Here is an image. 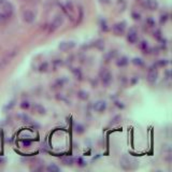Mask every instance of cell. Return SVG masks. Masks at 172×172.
<instances>
[{
  "label": "cell",
  "instance_id": "cell-19",
  "mask_svg": "<svg viewBox=\"0 0 172 172\" xmlns=\"http://www.w3.org/2000/svg\"><path fill=\"white\" fill-rule=\"evenodd\" d=\"M62 164H65L66 166H72L73 163H74V159L72 157H66V158H62Z\"/></svg>",
  "mask_w": 172,
  "mask_h": 172
},
{
  "label": "cell",
  "instance_id": "cell-29",
  "mask_svg": "<svg viewBox=\"0 0 172 172\" xmlns=\"http://www.w3.org/2000/svg\"><path fill=\"white\" fill-rule=\"evenodd\" d=\"M140 46H141V49L145 53L147 52V50H149V44H147V42H145V41H143V42L141 43V45H140Z\"/></svg>",
  "mask_w": 172,
  "mask_h": 172
},
{
  "label": "cell",
  "instance_id": "cell-4",
  "mask_svg": "<svg viewBox=\"0 0 172 172\" xmlns=\"http://www.w3.org/2000/svg\"><path fill=\"white\" fill-rule=\"evenodd\" d=\"M64 24V16L61 14H58L56 15V16L54 17V19H53V22L51 23V26H50V31H54L56 30L57 28H59V27L61 26Z\"/></svg>",
  "mask_w": 172,
  "mask_h": 172
},
{
  "label": "cell",
  "instance_id": "cell-24",
  "mask_svg": "<svg viewBox=\"0 0 172 172\" xmlns=\"http://www.w3.org/2000/svg\"><path fill=\"white\" fill-rule=\"evenodd\" d=\"M168 64H169V61H168L167 59H161V60H158L156 65L159 67H166Z\"/></svg>",
  "mask_w": 172,
  "mask_h": 172
},
{
  "label": "cell",
  "instance_id": "cell-1",
  "mask_svg": "<svg viewBox=\"0 0 172 172\" xmlns=\"http://www.w3.org/2000/svg\"><path fill=\"white\" fill-rule=\"evenodd\" d=\"M14 8L8 0H0V19H8L13 15Z\"/></svg>",
  "mask_w": 172,
  "mask_h": 172
},
{
  "label": "cell",
  "instance_id": "cell-33",
  "mask_svg": "<svg viewBox=\"0 0 172 172\" xmlns=\"http://www.w3.org/2000/svg\"><path fill=\"white\" fill-rule=\"evenodd\" d=\"M101 28L103 29L104 31H106V30H108V26H106V21L101 22Z\"/></svg>",
  "mask_w": 172,
  "mask_h": 172
},
{
  "label": "cell",
  "instance_id": "cell-30",
  "mask_svg": "<svg viewBox=\"0 0 172 172\" xmlns=\"http://www.w3.org/2000/svg\"><path fill=\"white\" fill-rule=\"evenodd\" d=\"M146 24H147L150 27H154L155 26V21H154L153 19H146Z\"/></svg>",
  "mask_w": 172,
  "mask_h": 172
},
{
  "label": "cell",
  "instance_id": "cell-28",
  "mask_svg": "<svg viewBox=\"0 0 172 172\" xmlns=\"http://www.w3.org/2000/svg\"><path fill=\"white\" fill-rule=\"evenodd\" d=\"M168 16L169 15L167 14V13H164V14L160 15V24H165L166 22L168 21Z\"/></svg>",
  "mask_w": 172,
  "mask_h": 172
},
{
  "label": "cell",
  "instance_id": "cell-15",
  "mask_svg": "<svg viewBox=\"0 0 172 172\" xmlns=\"http://www.w3.org/2000/svg\"><path fill=\"white\" fill-rule=\"evenodd\" d=\"M17 117H19V120H21L22 122H24V123H30L31 122V117L28 115V114H26V113H19V114H17Z\"/></svg>",
  "mask_w": 172,
  "mask_h": 172
},
{
  "label": "cell",
  "instance_id": "cell-8",
  "mask_svg": "<svg viewBox=\"0 0 172 172\" xmlns=\"http://www.w3.org/2000/svg\"><path fill=\"white\" fill-rule=\"evenodd\" d=\"M74 46H76V43L73 41H62V42L59 43L58 49L62 52H67L69 50H72Z\"/></svg>",
  "mask_w": 172,
  "mask_h": 172
},
{
  "label": "cell",
  "instance_id": "cell-18",
  "mask_svg": "<svg viewBox=\"0 0 172 172\" xmlns=\"http://www.w3.org/2000/svg\"><path fill=\"white\" fill-rule=\"evenodd\" d=\"M15 102H16V100L15 99H13V100H11V101H9L7 103V106L3 108V110L5 111H10V110H12V109L14 108V106H15Z\"/></svg>",
  "mask_w": 172,
  "mask_h": 172
},
{
  "label": "cell",
  "instance_id": "cell-39",
  "mask_svg": "<svg viewBox=\"0 0 172 172\" xmlns=\"http://www.w3.org/2000/svg\"><path fill=\"white\" fill-rule=\"evenodd\" d=\"M137 80H138V79H133V80L131 81V83H132V84H134V83L137 82Z\"/></svg>",
  "mask_w": 172,
  "mask_h": 172
},
{
  "label": "cell",
  "instance_id": "cell-16",
  "mask_svg": "<svg viewBox=\"0 0 172 172\" xmlns=\"http://www.w3.org/2000/svg\"><path fill=\"white\" fill-rule=\"evenodd\" d=\"M78 97L81 100H87L88 99V93L85 92V90H79L78 92Z\"/></svg>",
  "mask_w": 172,
  "mask_h": 172
},
{
  "label": "cell",
  "instance_id": "cell-26",
  "mask_svg": "<svg viewBox=\"0 0 172 172\" xmlns=\"http://www.w3.org/2000/svg\"><path fill=\"white\" fill-rule=\"evenodd\" d=\"M76 163H78V165L80 166V167H85V166H86V161L81 157L76 158Z\"/></svg>",
  "mask_w": 172,
  "mask_h": 172
},
{
  "label": "cell",
  "instance_id": "cell-34",
  "mask_svg": "<svg viewBox=\"0 0 172 172\" xmlns=\"http://www.w3.org/2000/svg\"><path fill=\"white\" fill-rule=\"evenodd\" d=\"M154 35H155V37H156V38H157V39H160V38H161L160 31H159V30H157V31H156V32H154Z\"/></svg>",
  "mask_w": 172,
  "mask_h": 172
},
{
  "label": "cell",
  "instance_id": "cell-14",
  "mask_svg": "<svg viewBox=\"0 0 172 172\" xmlns=\"http://www.w3.org/2000/svg\"><path fill=\"white\" fill-rule=\"evenodd\" d=\"M128 62H129V60H128V58L126 56H122L120 58H118L117 60H116V65H117L118 67H125V66H127Z\"/></svg>",
  "mask_w": 172,
  "mask_h": 172
},
{
  "label": "cell",
  "instance_id": "cell-23",
  "mask_svg": "<svg viewBox=\"0 0 172 172\" xmlns=\"http://www.w3.org/2000/svg\"><path fill=\"white\" fill-rule=\"evenodd\" d=\"M132 64H134L136 66H143L144 61L142 60L141 58H138V57H136V58L132 59Z\"/></svg>",
  "mask_w": 172,
  "mask_h": 172
},
{
  "label": "cell",
  "instance_id": "cell-12",
  "mask_svg": "<svg viewBox=\"0 0 172 172\" xmlns=\"http://www.w3.org/2000/svg\"><path fill=\"white\" fill-rule=\"evenodd\" d=\"M158 1L157 0H146L144 2V7H146L149 10H152V11H155V10L158 9Z\"/></svg>",
  "mask_w": 172,
  "mask_h": 172
},
{
  "label": "cell",
  "instance_id": "cell-31",
  "mask_svg": "<svg viewBox=\"0 0 172 172\" xmlns=\"http://www.w3.org/2000/svg\"><path fill=\"white\" fill-rule=\"evenodd\" d=\"M132 19H136V21H139V19H140V14H139V13H136V12H133V13H132Z\"/></svg>",
  "mask_w": 172,
  "mask_h": 172
},
{
  "label": "cell",
  "instance_id": "cell-21",
  "mask_svg": "<svg viewBox=\"0 0 172 172\" xmlns=\"http://www.w3.org/2000/svg\"><path fill=\"white\" fill-rule=\"evenodd\" d=\"M120 120H122V116L120 115L114 116V117L111 120V122H110V125H116V124H118V123L120 122Z\"/></svg>",
  "mask_w": 172,
  "mask_h": 172
},
{
  "label": "cell",
  "instance_id": "cell-6",
  "mask_svg": "<svg viewBox=\"0 0 172 172\" xmlns=\"http://www.w3.org/2000/svg\"><path fill=\"white\" fill-rule=\"evenodd\" d=\"M113 32L115 33L116 35H122L125 33L126 30V23L125 22H120V23H116L115 25L112 28Z\"/></svg>",
  "mask_w": 172,
  "mask_h": 172
},
{
  "label": "cell",
  "instance_id": "cell-32",
  "mask_svg": "<svg viewBox=\"0 0 172 172\" xmlns=\"http://www.w3.org/2000/svg\"><path fill=\"white\" fill-rule=\"evenodd\" d=\"M22 142H23V144L25 146H30L31 145V141H30V140H22Z\"/></svg>",
  "mask_w": 172,
  "mask_h": 172
},
{
  "label": "cell",
  "instance_id": "cell-7",
  "mask_svg": "<svg viewBox=\"0 0 172 172\" xmlns=\"http://www.w3.org/2000/svg\"><path fill=\"white\" fill-rule=\"evenodd\" d=\"M157 76H158V71L156 69V66H152L149 69V72H147V81L153 84L157 80Z\"/></svg>",
  "mask_w": 172,
  "mask_h": 172
},
{
  "label": "cell",
  "instance_id": "cell-22",
  "mask_svg": "<svg viewBox=\"0 0 172 172\" xmlns=\"http://www.w3.org/2000/svg\"><path fill=\"white\" fill-rule=\"evenodd\" d=\"M74 131L78 132V133H83L84 132V127L81 124H76L74 125Z\"/></svg>",
  "mask_w": 172,
  "mask_h": 172
},
{
  "label": "cell",
  "instance_id": "cell-3",
  "mask_svg": "<svg viewBox=\"0 0 172 172\" xmlns=\"http://www.w3.org/2000/svg\"><path fill=\"white\" fill-rule=\"evenodd\" d=\"M100 78H101V82L104 86H109L112 82V74L110 71H108L106 69H103V71L100 72Z\"/></svg>",
  "mask_w": 172,
  "mask_h": 172
},
{
  "label": "cell",
  "instance_id": "cell-27",
  "mask_svg": "<svg viewBox=\"0 0 172 172\" xmlns=\"http://www.w3.org/2000/svg\"><path fill=\"white\" fill-rule=\"evenodd\" d=\"M29 106H30V103H29L28 101H22L21 108L23 109V110H27V109H29Z\"/></svg>",
  "mask_w": 172,
  "mask_h": 172
},
{
  "label": "cell",
  "instance_id": "cell-2",
  "mask_svg": "<svg viewBox=\"0 0 172 172\" xmlns=\"http://www.w3.org/2000/svg\"><path fill=\"white\" fill-rule=\"evenodd\" d=\"M120 167L124 170H136L138 168V161L128 155H123L120 160Z\"/></svg>",
  "mask_w": 172,
  "mask_h": 172
},
{
  "label": "cell",
  "instance_id": "cell-11",
  "mask_svg": "<svg viewBox=\"0 0 172 172\" xmlns=\"http://www.w3.org/2000/svg\"><path fill=\"white\" fill-rule=\"evenodd\" d=\"M106 101H103V100H99V101L95 102V104H94L95 111L101 113V112L106 111Z\"/></svg>",
  "mask_w": 172,
  "mask_h": 172
},
{
  "label": "cell",
  "instance_id": "cell-9",
  "mask_svg": "<svg viewBox=\"0 0 172 172\" xmlns=\"http://www.w3.org/2000/svg\"><path fill=\"white\" fill-rule=\"evenodd\" d=\"M23 19H24V21L26 22V23L31 24V23H33V22H35V13H33L32 11H29V10H27V11H25L23 13Z\"/></svg>",
  "mask_w": 172,
  "mask_h": 172
},
{
  "label": "cell",
  "instance_id": "cell-35",
  "mask_svg": "<svg viewBox=\"0 0 172 172\" xmlns=\"http://www.w3.org/2000/svg\"><path fill=\"white\" fill-rule=\"evenodd\" d=\"M5 163V158L0 157V165H3Z\"/></svg>",
  "mask_w": 172,
  "mask_h": 172
},
{
  "label": "cell",
  "instance_id": "cell-38",
  "mask_svg": "<svg viewBox=\"0 0 172 172\" xmlns=\"http://www.w3.org/2000/svg\"><path fill=\"white\" fill-rule=\"evenodd\" d=\"M166 76H167V79H169V76H170V72H169V71H166Z\"/></svg>",
  "mask_w": 172,
  "mask_h": 172
},
{
  "label": "cell",
  "instance_id": "cell-17",
  "mask_svg": "<svg viewBox=\"0 0 172 172\" xmlns=\"http://www.w3.org/2000/svg\"><path fill=\"white\" fill-rule=\"evenodd\" d=\"M46 170L50 172H59L60 171V168L58 166H56L55 164H51L50 166H47L46 167Z\"/></svg>",
  "mask_w": 172,
  "mask_h": 172
},
{
  "label": "cell",
  "instance_id": "cell-10",
  "mask_svg": "<svg viewBox=\"0 0 172 172\" xmlns=\"http://www.w3.org/2000/svg\"><path fill=\"white\" fill-rule=\"evenodd\" d=\"M127 40L129 43H136L138 41V33L136 31L134 28H131L129 31H128V35H127Z\"/></svg>",
  "mask_w": 172,
  "mask_h": 172
},
{
  "label": "cell",
  "instance_id": "cell-25",
  "mask_svg": "<svg viewBox=\"0 0 172 172\" xmlns=\"http://www.w3.org/2000/svg\"><path fill=\"white\" fill-rule=\"evenodd\" d=\"M39 69H40L41 72H45V71H47V69H49V64H47V62H43V64L40 65Z\"/></svg>",
  "mask_w": 172,
  "mask_h": 172
},
{
  "label": "cell",
  "instance_id": "cell-13",
  "mask_svg": "<svg viewBox=\"0 0 172 172\" xmlns=\"http://www.w3.org/2000/svg\"><path fill=\"white\" fill-rule=\"evenodd\" d=\"M32 108H33V110L37 112V113L41 114V115H44V114H45V108L43 106H41V104L33 103L32 104Z\"/></svg>",
  "mask_w": 172,
  "mask_h": 172
},
{
  "label": "cell",
  "instance_id": "cell-37",
  "mask_svg": "<svg viewBox=\"0 0 172 172\" xmlns=\"http://www.w3.org/2000/svg\"><path fill=\"white\" fill-rule=\"evenodd\" d=\"M101 3H110V0H100Z\"/></svg>",
  "mask_w": 172,
  "mask_h": 172
},
{
  "label": "cell",
  "instance_id": "cell-36",
  "mask_svg": "<svg viewBox=\"0 0 172 172\" xmlns=\"http://www.w3.org/2000/svg\"><path fill=\"white\" fill-rule=\"evenodd\" d=\"M116 106H117L118 108H120V109L124 108V104H122V102H116Z\"/></svg>",
  "mask_w": 172,
  "mask_h": 172
},
{
  "label": "cell",
  "instance_id": "cell-20",
  "mask_svg": "<svg viewBox=\"0 0 172 172\" xmlns=\"http://www.w3.org/2000/svg\"><path fill=\"white\" fill-rule=\"evenodd\" d=\"M72 73L74 74V76H76V79H79V80H81V79H82V72H81V70L79 68H73L72 69Z\"/></svg>",
  "mask_w": 172,
  "mask_h": 172
},
{
  "label": "cell",
  "instance_id": "cell-5",
  "mask_svg": "<svg viewBox=\"0 0 172 172\" xmlns=\"http://www.w3.org/2000/svg\"><path fill=\"white\" fill-rule=\"evenodd\" d=\"M17 53H19V50H17V49H15V50H13V51H11V52L8 53V54L3 57L2 61H1V64H0V68H5V67L9 64L10 61L12 60V58L17 54Z\"/></svg>",
  "mask_w": 172,
  "mask_h": 172
}]
</instances>
